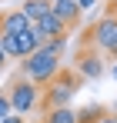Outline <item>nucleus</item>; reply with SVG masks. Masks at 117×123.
Segmentation results:
<instances>
[{"instance_id": "obj_1", "label": "nucleus", "mask_w": 117, "mask_h": 123, "mask_svg": "<svg viewBox=\"0 0 117 123\" xmlns=\"http://www.w3.org/2000/svg\"><path fill=\"white\" fill-rule=\"evenodd\" d=\"M60 70H64V57H54V53H47V50H37V53L23 57V63H20V73H23L27 80H34L37 86H47Z\"/></svg>"}, {"instance_id": "obj_2", "label": "nucleus", "mask_w": 117, "mask_h": 123, "mask_svg": "<svg viewBox=\"0 0 117 123\" xmlns=\"http://www.w3.org/2000/svg\"><path fill=\"white\" fill-rule=\"evenodd\" d=\"M77 90H80V73H74V70H60L57 77L44 86V106H47V110L70 106V100H74Z\"/></svg>"}, {"instance_id": "obj_3", "label": "nucleus", "mask_w": 117, "mask_h": 123, "mask_svg": "<svg viewBox=\"0 0 117 123\" xmlns=\"http://www.w3.org/2000/svg\"><path fill=\"white\" fill-rule=\"evenodd\" d=\"M7 97H10V106H14V113H30L40 100V86L34 80H27V77H20V80L10 83V90H7Z\"/></svg>"}, {"instance_id": "obj_4", "label": "nucleus", "mask_w": 117, "mask_h": 123, "mask_svg": "<svg viewBox=\"0 0 117 123\" xmlns=\"http://www.w3.org/2000/svg\"><path fill=\"white\" fill-rule=\"evenodd\" d=\"M90 40H94L97 50L110 53V57L117 60V17H104V20H97L94 30H90Z\"/></svg>"}, {"instance_id": "obj_5", "label": "nucleus", "mask_w": 117, "mask_h": 123, "mask_svg": "<svg viewBox=\"0 0 117 123\" xmlns=\"http://www.w3.org/2000/svg\"><path fill=\"white\" fill-rule=\"evenodd\" d=\"M34 27H37V33L44 37V40H60V37H67V30H70V27H67L64 20H57L54 13H47V17L37 20Z\"/></svg>"}, {"instance_id": "obj_6", "label": "nucleus", "mask_w": 117, "mask_h": 123, "mask_svg": "<svg viewBox=\"0 0 117 123\" xmlns=\"http://www.w3.org/2000/svg\"><path fill=\"white\" fill-rule=\"evenodd\" d=\"M50 13H54L57 20H64L67 27H77V20H80V13H84V10L77 7V0H54Z\"/></svg>"}, {"instance_id": "obj_7", "label": "nucleus", "mask_w": 117, "mask_h": 123, "mask_svg": "<svg viewBox=\"0 0 117 123\" xmlns=\"http://www.w3.org/2000/svg\"><path fill=\"white\" fill-rule=\"evenodd\" d=\"M34 23L23 17V10H10V13H3L0 17V33H10V37H17L23 30H30Z\"/></svg>"}, {"instance_id": "obj_8", "label": "nucleus", "mask_w": 117, "mask_h": 123, "mask_svg": "<svg viewBox=\"0 0 117 123\" xmlns=\"http://www.w3.org/2000/svg\"><path fill=\"white\" fill-rule=\"evenodd\" d=\"M77 73H80V77H90V80H97L100 73H104V63H100V57H97V53H87V50H80Z\"/></svg>"}, {"instance_id": "obj_9", "label": "nucleus", "mask_w": 117, "mask_h": 123, "mask_svg": "<svg viewBox=\"0 0 117 123\" xmlns=\"http://www.w3.org/2000/svg\"><path fill=\"white\" fill-rule=\"evenodd\" d=\"M50 7H54V0H23V17L30 23H37V20H44L47 13H50Z\"/></svg>"}, {"instance_id": "obj_10", "label": "nucleus", "mask_w": 117, "mask_h": 123, "mask_svg": "<svg viewBox=\"0 0 117 123\" xmlns=\"http://www.w3.org/2000/svg\"><path fill=\"white\" fill-rule=\"evenodd\" d=\"M44 123H77V110H70V106L47 110V120H44Z\"/></svg>"}, {"instance_id": "obj_11", "label": "nucleus", "mask_w": 117, "mask_h": 123, "mask_svg": "<svg viewBox=\"0 0 117 123\" xmlns=\"http://www.w3.org/2000/svg\"><path fill=\"white\" fill-rule=\"evenodd\" d=\"M104 117H107L104 106H84V110H77V123H97Z\"/></svg>"}, {"instance_id": "obj_12", "label": "nucleus", "mask_w": 117, "mask_h": 123, "mask_svg": "<svg viewBox=\"0 0 117 123\" xmlns=\"http://www.w3.org/2000/svg\"><path fill=\"white\" fill-rule=\"evenodd\" d=\"M0 47H3V57H7V60H17V57H20V43H17V37L0 33Z\"/></svg>"}, {"instance_id": "obj_13", "label": "nucleus", "mask_w": 117, "mask_h": 123, "mask_svg": "<svg viewBox=\"0 0 117 123\" xmlns=\"http://www.w3.org/2000/svg\"><path fill=\"white\" fill-rule=\"evenodd\" d=\"M64 47H67V37H60V40H44L40 50H47V53H54V57H64Z\"/></svg>"}, {"instance_id": "obj_14", "label": "nucleus", "mask_w": 117, "mask_h": 123, "mask_svg": "<svg viewBox=\"0 0 117 123\" xmlns=\"http://www.w3.org/2000/svg\"><path fill=\"white\" fill-rule=\"evenodd\" d=\"M7 113H14V106H10V97H7V90H0V120H3Z\"/></svg>"}, {"instance_id": "obj_15", "label": "nucleus", "mask_w": 117, "mask_h": 123, "mask_svg": "<svg viewBox=\"0 0 117 123\" xmlns=\"http://www.w3.org/2000/svg\"><path fill=\"white\" fill-rule=\"evenodd\" d=\"M0 123H27V120H23L20 113H7V117H3V120H0Z\"/></svg>"}, {"instance_id": "obj_16", "label": "nucleus", "mask_w": 117, "mask_h": 123, "mask_svg": "<svg viewBox=\"0 0 117 123\" xmlns=\"http://www.w3.org/2000/svg\"><path fill=\"white\" fill-rule=\"evenodd\" d=\"M94 3H97V0H77V7H80V10H87V7H94Z\"/></svg>"}, {"instance_id": "obj_17", "label": "nucleus", "mask_w": 117, "mask_h": 123, "mask_svg": "<svg viewBox=\"0 0 117 123\" xmlns=\"http://www.w3.org/2000/svg\"><path fill=\"white\" fill-rule=\"evenodd\" d=\"M7 67V57H3V47H0V70Z\"/></svg>"}, {"instance_id": "obj_18", "label": "nucleus", "mask_w": 117, "mask_h": 123, "mask_svg": "<svg viewBox=\"0 0 117 123\" xmlns=\"http://www.w3.org/2000/svg\"><path fill=\"white\" fill-rule=\"evenodd\" d=\"M97 123H117V120L110 117V113H107V117H104V120H97Z\"/></svg>"}, {"instance_id": "obj_19", "label": "nucleus", "mask_w": 117, "mask_h": 123, "mask_svg": "<svg viewBox=\"0 0 117 123\" xmlns=\"http://www.w3.org/2000/svg\"><path fill=\"white\" fill-rule=\"evenodd\" d=\"M110 77H114V80H117V60H114V67H110Z\"/></svg>"}, {"instance_id": "obj_20", "label": "nucleus", "mask_w": 117, "mask_h": 123, "mask_svg": "<svg viewBox=\"0 0 117 123\" xmlns=\"http://www.w3.org/2000/svg\"><path fill=\"white\" fill-rule=\"evenodd\" d=\"M20 3H23V0H20Z\"/></svg>"}, {"instance_id": "obj_21", "label": "nucleus", "mask_w": 117, "mask_h": 123, "mask_svg": "<svg viewBox=\"0 0 117 123\" xmlns=\"http://www.w3.org/2000/svg\"><path fill=\"white\" fill-rule=\"evenodd\" d=\"M114 120H117V117H114Z\"/></svg>"}]
</instances>
